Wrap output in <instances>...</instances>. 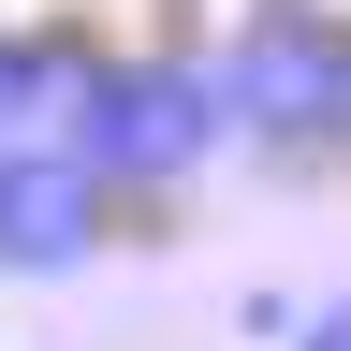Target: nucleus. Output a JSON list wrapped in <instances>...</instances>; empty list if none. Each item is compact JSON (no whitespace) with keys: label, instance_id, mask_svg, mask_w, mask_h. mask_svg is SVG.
I'll use <instances>...</instances> for the list:
<instances>
[{"label":"nucleus","instance_id":"7ed1b4c3","mask_svg":"<svg viewBox=\"0 0 351 351\" xmlns=\"http://www.w3.org/2000/svg\"><path fill=\"white\" fill-rule=\"evenodd\" d=\"M117 249V191L59 132H0V278H88Z\"/></svg>","mask_w":351,"mask_h":351},{"label":"nucleus","instance_id":"f257e3e1","mask_svg":"<svg viewBox=\"0 0 351 351\" xmlns=\"http://www.w3.org/2000/svg\"><path fill=\"white\" fill-rule=\"evenodd\" d=\"M44 117H59V147L103 176L117 205L191 191V176L234 147V117H219V59H176V44H73Z\"/></svg>","mask_w":351,"mask_h":351},{"label":"nucleus","instance_id":"20e7f679","mask_svg":"<svg viewBox=\"0 0 351 351\" xmlns=\"http://www.w3.org/2000/svg\"><path fill=\"white\" fill-rule=\"evenodd\" d=\"M293 351H351V293H337V307H307V322H293Z\"/></svg>","mask_w":351,"mask_h":351},{"label":"nucleus","instance_id":"f03ea898","mask_svg":"<svg viewBox=\"0 0 351 351\" xmlns=\"http://www.w3.org/2000/svg\"><path fill=\"white\" fill-rule=\"evenodd\" d=\"M219 117H234V147L351 161V15H322V0H263V15L219 44Z\"/></svg>","mask_w":351,"mask_h":351}]
</instances>
